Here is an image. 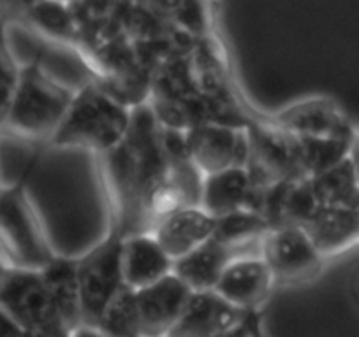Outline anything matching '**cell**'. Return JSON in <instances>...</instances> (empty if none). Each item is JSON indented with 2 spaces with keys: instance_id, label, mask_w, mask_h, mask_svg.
<instances>
[{
  "instance_id": "obj_23",
  "label": "cell",
  "mask_w": 359,
  "mask_h": 337,
  "mask_svg": "<svg viewBox=\"0 0 359 337\" xmlns=\"http://www.w3.org/2000/svg\"><path fill=\"white\" fill-rule=\"evenodd\" d=\"M25 18L39 32L46 34L58 43H74L78 39V25L71 6L64 4H30L23 8Z\"/></svg>"
},
{
  "instance_id": "obj_1",
  "label": "cell",
  "mask_w": 359,
  "mask_h": 337,
  "mask_svg": "<svg viewBox=\"0 0 359 337\" xmlns=\"http://www.w3.org/2000/svg\"><path fill=\"white\" fill-rule=\"evenodd\" d=\"M120 237L151 234L155 223L180 209L168 183L162 127L148 102L133 109L130 127L116 148L99 157Z\"/></svg>"
},
{
  "instance_id": "obj_24",
  "label": "cell",
  "mask_w": 359,
  "mask_h": 337,
  "mask_svg": "<svg viewBox=\"0 0 359 337\" xmlns=\"http://www.w3.org/2000/svg\"><path fill=\"white\" fill-rule=\"evenodd\" d=\"M20 65L13 58L11 51L4 50L0 53V130L6 129L16 90L20 81Z\"/></svg>"
},
{
  "instance_id": "obj_10",
  "label": "cell",
  "mask_w": 359,
  "mask_h": 337,
  "mask_svg": "<svg viewBox=\"0 0 359 337\" xmlns=\"http://www.w3.org/2000/svg\"><path fill=\"white\" fill-rule=\"evenodd\" d=\"M271 122L298 139L354 141L358 136L345 113L326 97L294 102L278 111Z\"/></svg>"
},
{
  "instance_id": "obj_21",
  "label": "cell",
  "mask_w": 359,
  "mask_h": 337,
  "mask_svg": "<svg viewBox=\"0 0 359 337\" xmlns=\"http://www.w3.org/2000/svg\"><path fill=\"white\" fill-rule=\"evenodd\" d=\"M310 187L319 208L359 209V181L348 158L312 178Z\"/></svg>"
},
{
  "instance_id": "obj_15",
  "label": "cell",
  "mask_w": 359,
  "mask_h": 337,
  "mask_svg": "<svg viewBox=\"0 0 359 337\" xmlns=\"http://www.w3.org/2000/svg\"><path fill=\"white\" fill-rule=\"evenodd\" d=\"M172 274L169 259L151 234H136L122 239L123 285L133 290H143Z\"/></svg>"
},
{
  "instance_id": "obj_4",
  "label": "cell",
  "mask_w": 359,
  "mask_h": 337,
  "mask_svg": "<svg viewBox=\"0 0 359 337\" xmlns=\"http://www.w3.org/2000/svg\"><path fill=\"white\" fill-rule=\"evenodd\" d=\"M74 92L50 78L37 64L20 69L18 90L6 129L25 141H46L60 127Z\"/></svg>"
},
{
  "instance_id": "obj_7",
  "label": "cell",
  "mask_w": 359,
  "mask_h": 337,
  "mask_svg": "<svg viewBox=\"0 0 359 337\" xmlns=\"http://www.w3.org/2000/svg\"><path fill=\"white\" fill-rule=\"evenodd\" d=\"M0 308L18 323L23 334L48 330L71 332L36 271H6L0 287Z\"/></svg>"
},
{
  "instance_id": "obj_27",
  "label": "cell",
  "mask_w": 359,
  "mask_h": 337,
  "mask_svg": "<svg viewBox=\"0 0 359 337\" xmlns=\"http://www.w3.org/2000/svg\"><path fill=\"white\" fill-rule=\"evenodd\" d=\"M348 160H351L352 167H354V171H355V176H358V181H359V132H358V136H355L354 144H352Z\"/></svg>"
},
{
  "instance_id": "obj_25",
  "label": "cell",
  "mask_w": 359,
  "mask_h": 337,
  "mask_svg": "<svg viewBox=\"0 0 359 337\" xmlns=\"http://www.w3.org/2000/svg\"><path fill=\"white\" fill-rule=\"evenodd\" d=\"M261 322V316H259V311H252L241 320L240 323H236L234 327L231 329L224 330V332L215 334V336H210V337H250L252 332H254L255 325Z\"/></svg>"
},
{
  "instance_id": "obj_8",
  "label": "cell",
  "mask_w": 359,
  "mask_h": 337,
  "mask_svg": "<svg viewBox=\"0 0 359 337\" xmlns=\"http://www.w3.org/2000/svg\"><path fill=\"white\" fill-rule=\"evenodd\" d=\"M261 259L269 267L275 283H298L323 269L324 257L303 227L284 225L271 229L261 243Z\"/></svg>"
},
{
  "instance_id": "obj_30",
  "label": "cell",
  "mask_w": 359,
  "mask_h": 337,
  "mask_svg": "<svg viewBox=\"0 0 359 337\" xmlns=\"http://www.w3.org/2000/svg\"><path fill=\"white\" fill-rule=\"evenodd\" d=\"M4 50H8V41H6V27L2 18H0V53Z\"/></svg>"
},
{
  "instance_id": "obj_33",
  "label": "cell",
  "mask_w": 359,
  "mask_h": 337,
  "mask_svg": "<svg viewBox=\"0 0 359 337\" xmlns=\"http://www.w3.org/2000/svg\"><path fill=\"white\" fill-rule=\"evenodd\" d=\"M0 190H2V187H0Z\"/></svg>"
},
{
  "instance_id": "obj_13",
  "label": "cell",
  "mask_w": 359,
  "mask_h": 337,
  "mask_svg": "<svg viewBox=\"0 0 359 337\" xmlns=\"http://www.w3.org/2000/svg\"><path fill=\"white\" fill-rule=\"evenodd\" d=\"M217 227V218L199 206L194 208H180L168 213L155 223L151 236L155 237L165 255L172 260L184 259L208 243L213 237Z\"/></svg>"
},
{
  "instance_id": "obj_32",
  "label": "cell",
  "mask_w": 359,
  "mask_h": 337,
  "mask_svg": "<svg viewBox=\"0 0 359 337\" xmlns=\"http://www.w3.org/2000/svg\"><path fill=\"white\" fill-rule=\"evenodd\" d=\"M358 220H359V209H358Z\"/></svg>"
},
{
  "instance_id": "obj_26",
  "label": "cell",
  "mask_w": 359,
  "mask_h": 337,
  "mask_svg": "<svg viewBox=\"0 0 359 337\" xmlns=\"http://www.w3.org/2000/svg\"><path fill=\"white\" fill-rule=\"evenodd\" d=\"M0 337H23V330L18 323L0 308Z\"/></svg>"
},
{
  "instance_id": "obj_16",
  "label": "cell",
  "mask_w": 359,
  "mask_h": 337,
  "mask_svg": "<svg viewBox=\"0 0 359 337\" xmlns=\"http://www.w3.org/2000/svg\"><path fill=\"white\" fill-rule=\"evenodd\" d=\"M302 227L324 259L359 244L358 209L317 208Z\"/></svg>"
},
{
  "instance_id": "obj_11",
  "label": "cell",
  "mask_w": 359,
  "mask_h": 337,
  "mask_svg": "<svg viewBox=\"0 0 359 337\" xmlns=\"http://www.w3.org/2000/svg\"><path fill=\"white\" fill-rule=\"evenodd\" d=\"M192 290L175 274L136 292L141 337H168L187 306Z\"/></svg>"
},
{
  "instance_id": "obj_20",
  "label": "cell",
  "mask_w": 359,
  "mask_h": 337,
  "mask_svg": "<svg viewBox=\"0 0 359 337\" xmlns=\"http://www.w3.org/2000/svg\"><path fill=\"white\" fill-rule=\"evenodd\" d=\"M269 230L271 227L261 215L243 209L217 220L212 239L241 255H259L262 239Z\"/></svg>"
},
{
  "instance_id": "obj_28",
  "label": "cell",
  "mask_w": 359,
  "mask_h": 337,
  "mask_svg": "<svg viewBox=\"0 0 359 337\" xmlns=\"http://www.w3.org/2000/svg\"><path fill=\"white\" fill-rule=\"evenodd\" d=\"M71 337H108V336H104V334H101L99 330H95V329L79 327L78 330H74V332H72Z\"/></svg>"
},
{
  "instance_id": "obj_14",
  "label": "cell",
  "mask_w": 359,
  "mask_h": 337,
  "mask_svg": "<svg viewBox=\"0 0 359 337\" xmlns=\"http://www.w3.org/2000/svg\"><path fill=\"white\" fill-rule=\"evenodd\" d=\"M215 292H192L187 306L168 337H210L231 329L247 316Z\"/></svg>"
},
{
  "instance_id": "obj_31",
  "label": "cell",
  "mask_w": 359,
  "mask_h": 337,
  "mask_svg": "<svg viewBox=\"0 0 359 337\" xmlns=\"http://www.w3.org/2000/svg\"><path fill=\"white\" fill-rule=\"evenodd\" d=\"M250 337H266V336H264V330H262L261 322H259L257 325H255L254 332H252V336H250Z\"/></svg>"
},
{
  "instance_id": "obj_19",
  "label": "cell",
  "mask_w": 359,
  "mask_h": 337,
  "mask_svg": "<svg viewBox=\"0 0 359 337\" xmlns=\"http://www.w3.org/2000/svg\"><path fill=\"white\" fill-rule=\"evenodd\" d=\"M39 274L58 315L69 327V330L74 332L79 327H83L78 259L57 255Z\"/></svg>"
},
{
  "instance_id": "obj_5",
  "label": "cell",
  "mask_w": 359,
  "mask_h": 337,
  "mask_svg": "<svg viewBox=\"0 0 359 337\" xmlns=\"http://www.w3.org/2000/svg\"><path fill=\"white\" fill-rule=\"evenodd\" d=\"M248 136L247 173L252 187L266 190L284 181L306 180L302 167L299 139L269 120H255L245 127Z\"/></svg>"
},
{
  "instance_id": "obj_18",
  "label": "cell",
  "mask_w": 359,
  "mask_h": 337,
  "mask_svg": "<svg viewBox=\"0 0 359 337\" xmlns=\"http://www.w3.org/2000/svg\"><path fill=\"white\" fill-rule=\"evenodd\" d=\"M252 195H254V187L247 168L233 167L222 173L205 176L199 208L219 220L243 209L250 211Z\"/></svg>"
},
{
  "instance_id": "obj_17",
  "label": "cell",
  "mask_w": 359,
  "mask_h": 337,
  "mask_svg": "<svg viewBox=\"0 0 359 337\" xmlns=\"http://www.w3.org/2000/svg\"><path fill=\"white\" fill-rule=\"evenodd\" d=\"M238 251L210 239L198 250L172 264V274L184 281L192 292H210L217 287L220 276L233 260L240 259Z\"/></svg>"
},
{
  "instance_id": "obj_9",
  "label": "cell",
  "mask_w": 359,
  "mask_h": 337,
  "mask_svg": "<svg viewBox=\"0 0 359 337\" xmlns=\"http://www.w3.org/2000/svg\"><path fill=\"white\" fill-rule=\"evenodd\" d=\"M189 153L203 176L247 167L248 136L245 129L206 123L185 132Z\"/></svg>"
},
{
  "instance_id": "obj_12",
  "label": "cell",
  "mask_w": 359,
  "mask_h": 337,
  "mask_svg": "<svg viewBox=\"0 0 359 337\" xmlns=\"http://www.w3.org/2000/svg\"><path fill=\"white\" fill-rule=\"evenodd\" d=\"M275 285L273 274L261 255H247L227 266L213 292L233 308L252 313L259 311Z\"/></svg>"
},
{
  "instance_id": "obj_6",
  "label": "cell",
  "mask_w": 359,
  "mask_h": 337,
  "mask_svg": "<svg viewBox=\"0 0 359 337\" xmlns=\"http://www.w3.org/2000/svg\"><path fill=\"white\" fill-rule=\"evenodd\" d=\"M83 327L95 329L99 318L123 287L122 237L109 232L95 248L78 259Z\"/></svg>"
},
{
  "instance_id": "obj_22",
  "label": "cell",
  "mask_w": 359,
  "mask_h": 337,
  "mask_svg": "<svg viewBox=\"0 0 359 337\" xmlns=\"http://www.w3.org/2000/svg\"><path fill=\"white\" fill-rule=\"evenodd\" d=\"M95 330L108 337H141L136 290L123 285L99 318Z\"/></svg>"
},
{
  "instance_id": "obj_29",
  "label": "cell",
  "mask_w": 359,
  "mask_h": 337,
  "mask_svg": "<svg viewBox=\"0 0 359 337\" xmlns=\"http://www.w3.org/2000/svg\"><path fill=\"white\" fill-rule=\"evenodd\" d=\"M351 290H352V297H354L355 304L359 306V266H358V269H355L354 273H352Z\"/></svg>"
},
{
  "instance_id": "obj_2",
  "label": "cell",
  "mask_w": 359,
  "mask_h": 337,
  "mask_svg": "<svg viewBox=\"0 0 359 337\" xmlns=\"http://www.w3.org/2000/svg\"><path fill=\"white\" fill-rule=\"evenodd\" d=\"M133 109L106 94L97 83L74 92L60 127L50 139L53 148H78L104 155L118 146L130 127Z\"/></svg>"
},
{
  "instance_id": "obj_3",
  "label": "cell",
  "mask_w": 359,
  "mask_h": 337,
  "mask_svg": "<svg viewBox=\"0 0 359 337\" xmlns=\"http://www.w3.org/2000/svg\"><path fill=\"white\" fill-rule=\"evenodd\" d=\"M23 181L0 190V267L41 273L55 259Z\"/></svg>"
}]
</instances>
